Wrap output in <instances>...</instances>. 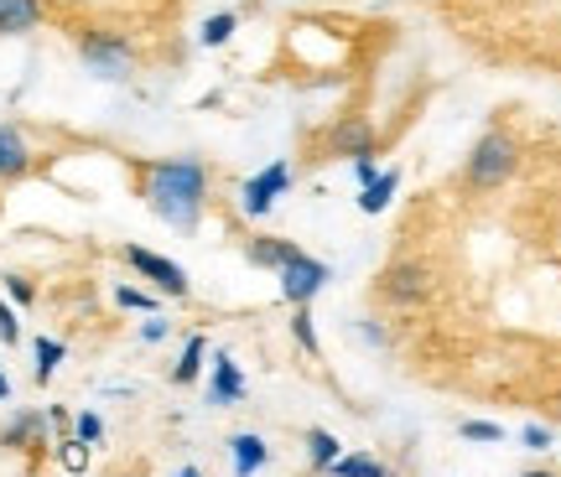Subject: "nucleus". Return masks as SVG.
I'll use <instances>...</instances> for the list:
<instances>
[{"label":"nucleus","instance_id":"1","mask_svg":"<svg viewBox=\"0 0 561 477\" xmlns=\"http://www.w3.org/2000/svg\"><path fill=\"white\" fill-rule=\"evenodd\" d=\"M136 182H140V202H146L167 229L198 234L203 208H208V166H203V156L140 161Z\"/></svg>","mask_w":561,"mask_h":477},{"label":"nucleus","instance_id":"2","mask_svg":"<svg viewBox=\"0 0 561 477\" xmlns=\"http://www.w3.org/2000/svg\"><path fill=\"white\" fill-rule=\"evenodd\" d=\"M515 172H520V146H515L510 130H483V136L473 140L468 161H462V182H468L473 193H494V187H504Z\"/></svg>","mask_w":561,"mask_h":477},{"label":"nucleus","instance_id":"3","mask_svg":"<svg viewBox=\"0 0 561 477\" xmlns=\"http://www.w3.org/2000/svg\"><path fill=\"white\" fill-rule=\"evenodd\" d=\"M79 62L100 83H125L136 73V47L121 32H83L79 37Z\"/></svg>","mask_w":561,"mask_h":477},{"label":"nucleus","instance_id":"4","mask_svg":"<svg viewBox=\"0 0 561 477\" xmlns=\"http://www.w3.org/2000/svg\"><path fill=\"white\" fill-rule=\"evenodd\" d=\"M125 255V265L136 270L140 280H151L161 296H172V301H182L193 286H187V270H182L178 259H167V255H157V249H146V244H125L121 249Z\"/></svg>","mask_w":561,"mask_h":477},{"label":"nucleus","instance_id":"5","mask_svg":"<svg viewBox=\"0 0 561 477\" xmlns=\"http://www.w3.org/2000/svg\"><path fill=\"white\" fill-rule=\"evenodd\" d=\"M328 280H333V270H328L318 255H297L291 265L276 270V291H280V301H291V306H312Z\"/></svg>","mask_w":561,"mask_h":477},{"label":"nucleus","instance_id":"6","mask_svg":"<svg viewBox=\"0 0 561 477\" xmlns=\"http://www.w3.org/2000/svg\"><path fill=\"white\" fill-rule=\"evenodd\" d=\"M286 187H291V161L261 166L255 177L240 182V213L244 219H265V213L276 208V198H286Z\"/></svg>","mask_w":561,"mask_h":477},{"label":"nucleus","instance_id":"7","mask_svg":"<svg viewBox=\"0 0 561 477\" xmlns=\"http://www.w3.org/2000/svg\"><path fill=\"white\" fill-rule=\"evenodd\" d=\"M322 151L339 156V161H364V156L380 151V136H375V125H369L364 115H343L339 125L322 136Z\"/></svg>","mask_w":561,"mask_h":477},{"label":"nucleus","instance_id":"8","mask_svg":"<svg viewBox=\"0 0 561 477\" xmlns=\"http://www.w3.org/2000/svg\"><path fill=\"white\" fill-rule=\"evenodd\" d=\"M385 296L396 301V306H416V301L426 296V265H416V259L390 265V270H385Z\"/></svg>","mask_w":561,"mask_h":477},{"label":"nucleus","instance_id":"9","mask_svg":"<svg viewBox=\"0 0 561 477\" xmlns=\"http://www.w3.org/2000/svg\"><path fill=\"white\" fill-rule=\"evenodd\" d=\"M32 146H26V136H21L16 125H0V182H21L26 172H32Z\"/></svg>","mask_w":561,"mask_h":477},{"label":"nucleus","instance_id":"10","mask_svg":"<svg viewBox=\"0 0 561 477\" xmlns=\"http://www.w3.org/2000/svg\"><path fill=\"white\" fill-rule=\"evenodd\" d=\"M297 255H301V244L276 238V234H255L250 244H244V259H250V265H261V270H280V265H291Z\"/></svg>","mask_w":561,"mask_h":477},{"label":"nucleus","instance_id":"11","mask_svg":"<svg viewBox=\"0 0 561 477\" xmlns=\"http://www.w3.org/2000/svg\"><path fill=\"white\" fill-rule=\"evenodd\" d=\"M229 462H234V477H255L271 462V446L255 431H240V437H229Z\"/></svg>","mask_w":561,"mask_h":477},{"label":"nucleus","instance_id":"12","mask_svg":"<svg viewBox=\"0 0 561 477\" xmlns=\"http://www.w3.org/2000/svg\"><path fill=\"white\" fill-rule=\"evenodd\" d=\"M208 395H214V405H240L244 399V374H240V363H234V353H214V384H208Z\"/></svg>","mask_w":561,"mask_h":477},{"label":"nucleus","instance_id":"13","mask_svg":"<svg viewBox=\"0 0 561 477\" xmlns=\"http://www.w3.org/2000/svg\"><path fill=\"white\" fill-rule=\"evenodd\" d=\"M42 26V0H0V37H26Z\"/></svg>","mask_w":561,"mask_h":477},{"label":"nucleus","instance_id":"14","mask_svg":"<svg viewBox=\"0 0 561 477\" xmlns=\"http://www.w3.org/2000/svg\"><path fill=\"white\" fill-rule=\"evenodd\" d=\"M396 193H401V172H380L375 182H364V187H359V213L380 219L385 208L396 202Z\"/></svg>","mask_w":561,"mask_h":477},{"label":"nucleus","instance_id":"15","mask_svg":"<svg viewBox=\"0 0 561 477\" xmlns=\"http://www.w3.org/2000/svg\"><path fill=\"white\" fill-rule=\"evenodd\" d=\"M47 426H53V420L42 416V410H21V416H11V426H5V446H32V441H42L47 437Z\"/></svg>","mask_w":561,"mask_h":477},{"label":"nucleus","instance_id":"16","mask_svg":"<svg viewBox=\"0 0 561 477\" xmlns=\"http://www.w3.org/2000/svg\"><path fill=\"white\" fill-rule=\"evenodd\" d=\"M203 358H208V338L193 333V338L182 342V358L172 363V384H193V379L203 374Z\"/></svg>","mask_w":561,"mask_h":477},{"label":"nucleus","instance_id":"17","mask_svg":"<svg viewBox=\"0 0 561 477\" xmlns=\"http://www.w3.org/2000/svg\"><path fill=\"white\" fill-rule=\"evenodd\" d=\"M339 457H343V446L333 431H307V462H312V473H328Z\"/></svg>","mask_w":561,"mask_h":477},{"label":"nucleus","instance_id":"18","mask_svg":"<svg viewBox=\"0 0 561 477\" xmlns=\"http://www.w3.org/2000/svg\"><path fill=\"white\" fill-rule=\"evenodd\" d=\"M328 477H390V473H385L369 452H343V457L328 467Z\"/></svg>","mask_w":561,"mask_h":477},{"label":"nucleus","instance_id":"19","mask_svg":"<svg viewBox=\"0 0 561 477\" xmlns=\"http://www.w3.org/2000/svg\"><path fill=\"white\" fill-rule=\"evenodd\" d=\"M234 32H240V16H234V11H219V16H208V21H203L198 42H203V47H224V42L234 37Z\"/></svg>","mask_w":561,"mask_h":477},{"label":"nucleus","instance_id":"20","mask_svg":"<svg viewBox=\"0 0 561 477\" xmlns=\"http://www.w3.org/2000/svg\"><path fill=\"white\" fill-rule=\"evenodd\" d=\"M62 358H68V348L58 338H37V384H47V379L58 374Z\"/></svg>","mask_w":561,"mask_h":477},{"label":"nucleus","instance_id":"21","mask_svg":"<svg viewBox=\"0 0 561 477\" xmlns=\"http://www.w3.org/2000/svg\"><path fill=\"white\" fill-rule=\"evenodd\" d=\"M291 338H297V348L301 353H312L318 358V327H312V312H307V306H297V317H291Z\"/></svg>","mask_w":561,"mask_h":477},{"label":"nucleus","instance_id":"22","mask_svg":"<svg viewBox=\"0 0 561 477\" xmlns=\"http://www.w3.org/2000/svg\"><path fill=\"white\" fill-rule=\"evenodd\" d=\"M58 462L68 467V473H83V467H89V441L62 437V441H58Z\"/></svg>","mask_w":561,"mask_h":477},{"label":"nucleus","instance_id":"23","mask_svg":"<svg viewBox=\"0 0 561 477\" xmlns=\"http://www.w3.org/2000/svg\"><path fill=\"white\" fill-rule=\"evenodd\" d=\"M115 301H121L125 312H151V317H157V296H151V291H136V286H121V291H115Z\"/></svg>","mask_w":561,"mask_h":477},{"label":"nucleus","instance_id":"24","mask_svg":"<svg viewBox=\"0 0 561 477\" xmlns=\"http://www.w3.org/2000/svg\"><path fill=\"white\" fill-rule=\"evenodd\" d=\"M458 437L462 441H504V426H494V420H462Z\"/></svg>","mask_w":561,"mask_h":477},{"label":"nucleus","instance_id":"25","mask_svg":"<svg viewBox=\"0 0 561 477\" xmlns=\"http://www.w3.org/2000/svg\"><path fill=\"white\" fill-rule=\"evenodd\" d=\"M551 426H536V420H530V426H520V446L525 452H551Z\"/></svg>","mask_w":561,"mask_h":477},{"label":"nucleus","instance_id":"26","mask_svg":"<svg viewBox=\"0 0 561 477\" xmlns=\"http://www.w3.org/2000/svg\"><path fill=\"white\" fill-rule=\"evenodd\" d=\"M73 437L89 441V446H100V441H104V420L94 416V410H83V416L73 420Z\"/></svg>","mask_w":561,"mask_h":477},{"label":"nucleus","instance_id":"27","mask_svg":"<svg viewBox=\"0 0 561 477\" xmlns=\"http://www.w3.org/2000/svg\"><path fill=\"white\" fill-rule=\"evenodd\" d=\"M0 342H21V322H16V306H5V296H0Z\"/></svg>","mask_w":561,"mask_h":477},{"label":"nucleus","instance_id":"28","mask_svg":"<svg viewBox=\"0 0 561 477\" xmlns=\"http://www.w3.org/2000/svg\"><path fill=\"white\" fill-rule=\"evenodd\" d=\"M5 291H11V296H16L21 306H26V301L37 296V291H32V280H21V276H5Z\"/></svg>","mask_w":561,"mask_h":477},{"label":"nucleus","instance_id":"29","mask_svg":"<svg viewBox=\"0 0 561 477\" xmlns=\"http://www.w3.org/2000/svg\"><path fill=\"white\" fill-rule=\"evenodd\" d=\"M167 338V322L151 317V322H140V342H161Z\"/></svg>","mask_w":561,"mask_h":477},{"label":"nucleus","instance_id":"30","mask_svg":"<svg viewBox=\"0 0 561 477\" xmlns=\"http://www.w3.org/2000/svg\"><path fill=\"white\" fill-rule=\"evenodd\" d=\"M354 177H359V187H364V182H375V177H380V166H375V161L364 156V161H354Z\"/></svg>","mask_w":561,"mask_h":477},{"label":"nucleus","instance_id":"31","mask_svg":"<svg viewBox=\"0 0 561 477\" xmlns=\"http://www.w3.org/2000/svg\"><path fill=\"white\" fill-rule=\"evenodd\" d=\"M520 477H561V473H551V467H530V473H520Z\"/></svg>","mask_w":561,"mask_h":477},{"label":"nucleus","instance_id":"32","mask_svg":"<svg viewBox=\"0 0 561 477\" xmlns=\"http://www.w3.org/2000/svg\"><path fill=\"white\" fill-rule=\"evenodd\" d=\"M0 399H11V379H5V369H0Z\"/></svg>","mask_w":561,"mask_h":477},{"label":"nucleus","instance_id":"33","mask_svg":"<svg viewBox=\"0 0 561 477\" xmlns=\"http://www.w3.org/2000/svg\"><path fill=\"white\" fill-rule=\"evenodd\" d=\"M178 477H203V473H198V467H182V473H178Z\"/></svg>","mask_w":561,"mask_h":477}]
</instances>
